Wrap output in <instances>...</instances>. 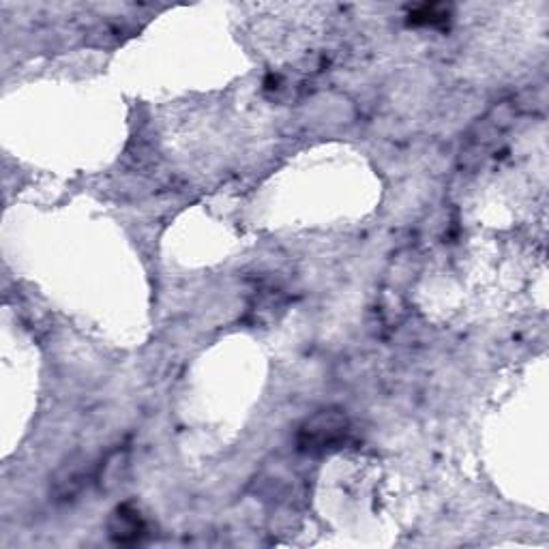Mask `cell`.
Returning a JSON list of instances; mask_svg holds the SVG:
<instances>
[{
    "label": "cell",
    "instance_id": "7a4b0ae2",
    "mask_svg": "<svg viewBox=\"0 0 549 549\" xmlns=\"http://www.w3.org/2000/svg\"><path fill=\"white\" fill-rule=\"evenodd\" d=\"M146 532L144 517L138 511V507H133L131 502L118 504V507L112 511L108 519V534L110 539L118 545H131L138 543Z\"/></svg>",
    "mask_w": 549,
    "mask_h": 549
},
{
    "label": "cell",
    "instance_id": "6da1fadb",
    "mask_svg": "<svg viewBox=\"0 0 549 549\" xmlns=\"http://www.w3.org/2000/svg\"><path fill=\"white\" fill-rule=\"evenodd\" d=\"M350 434V419L344 410L324 408L299 427L296 447L305 455H324L337 451Z\"/></svg>",
    "mask_w": 549,
    "mask_h": 549
},
{
    "label": "cell",
    "instance_id": "3957f363",
    "mask_svg": "<svg viewBox=\"0 0 549 549\" xmlns=\"http://www.w3.org/2000/svg\"><path fill=\"white\" fill-rule=\"evenodd\" d=\"M449 20V7L444 5H423L410 13V24L417 26H438L447 24Z\"/></svg>",
    "mask_w": 549,
    "mask_h": 549
}]
</instances>
